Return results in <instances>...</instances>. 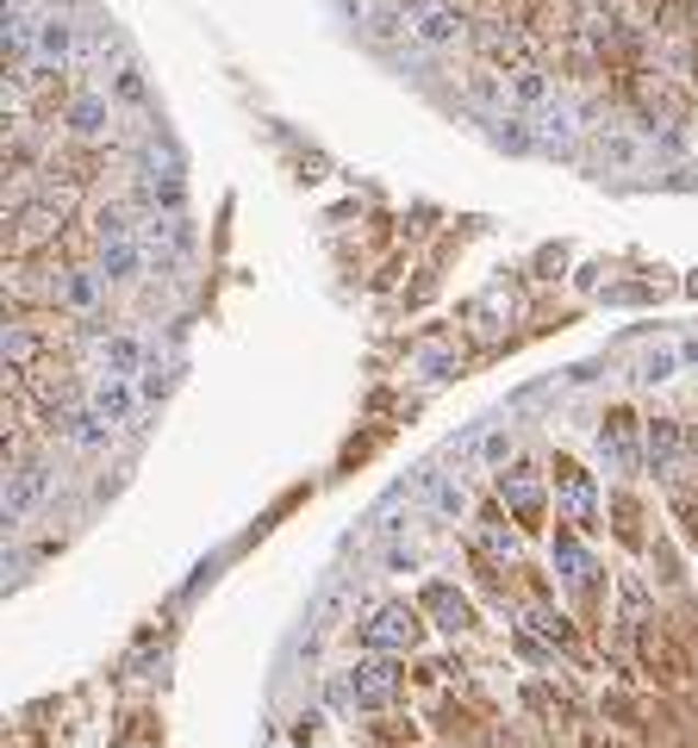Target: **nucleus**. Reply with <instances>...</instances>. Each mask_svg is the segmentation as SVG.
I'll return each mask as SVG.
<instances>
[{
	"label": "nucleus",
	"mask_w": 698,
	"mask_h": 748,
	"mask_svg": "<svg viewBox=\"0 0 698 748\" xmlns=\"http://www.w3.org/2000/svg\"><path fill=\"white\" fill-rule=\"evenodd\" d=\"M362 643H369L374 655H406L412 643H418V612H412V605H381V612L362 624Z\"/></svg>",
	"instance_id": "f257e3e1"
},
{
	"label": "nucleus",
	"mask_w": 698,
	"mask_h": 748,
	"mask_svg": "<svg viewBox=\"0 0 698 748\" xmlns=\"http://www.w3.org/2000/svg\"><path fill=\"white\" fill-rule=\"evenodd\" d=\"M349 686H356V705H369V711L393 705V692H399V668H393V655H369L362 668L349 673Z\"/></svg>",
	"instance_id": "f03ea898"
},
{
	"label": "nucleus",
	"mask_w": 698,
	"mask_h": 748,
	"mask_svg": "<svg viewBox=\"0 0 698 748\" xmlns=\"http://www.w3.org/2000/svg\"><path fill=\"white\" fill-rule=\"evenodd\" d=\"M412 38L425 44V51H449V44L468 38V20L455 13V7H443V0H437V7H425V13L412 20Z\"/></svg>",
	"instance_id": "7ed1b4c3"
},
{
	"label": "nucleus",
	"mask_w": 698,
	"mask_h": 748,
	"mask_svg": "<svg viewBox=\"0 0 698 748\" xmlns=\"http://www.w3.org/2000/svg\"><path fill=\"white\" fill-rule=\"evenodd\" d=\"M76 44H81V25L63 20V13H44L38 20V57L57 63V69H69L76 63Z\"/></svg>",
	"instance_id": "20e7f679"
},
{
	"label": "nucleus",
	"mask_w": 698,
	"mask_h": 748,
	"mask_svg": "<svg viewBox=\"0 0 698 748\" xmlns=\"http://www.w3.org/2000/svg\"><path fill=\"white\" fill-rule=\"evenodd\" d=\"M499 499L518 512L524 524H537L543 518V480L530 475V468H511V475H499Z\"/></svg>",
	"instance_id": "39448f33"
},
{
	"label": "nucleus",
	"mask_w": 698,
	"mask_h": 748,
	"mask_svg": "<svg viewBox=\"0 0 698 748\" xmlns=\"http://www.w3.org/2000/svg\"><path fill=\"white\" fill-rule=\"evenodd\" d=\"M555 493H562L567 524H593V480H586L574 461H555Z\"/></svg>",
	"instance_id": "423d86ee"
},
{
	"label": "nucleus",
	"mask_w": 698,
	"mask_h": 748,
	"mask_svg": "<svg viewBox=\"0 0 698 748\" xmlns=\"http://www.w3.org/2000/svg\"><path fill=\"white\" fill-rule=\"evenodd\" d=\"M63 119H69L76 137H106L113 132V94H76Z\"/></svg>",
	"instance_id": "0eeeda50"
},
{
	"label": "nucleus",
	"mask_w": 698,
	"mask_h": 748,
	"mask_svg": "<svg viewBox=\"0 0 698 748\" xmlns=\"http://www.w3.org/2000/svg\"><path fill=\"white\" fill-rule=\"evenodd\" d=\"M44 487H50V468H44V461L20 468V475H13V487H7V524H20L25 512L44 499Z\"/></svg>",
	"instance_id": "6e6552de"
},
{
	"label": "nucleus",
	"mask_w": 698,
	"mask_h": 748,
	"mask_svg": "<svg viewBox=\"0 0 698 748\" xmlns=\"http://www.w3.org/2000/svg\"><path fill=\"white\" fill-rule=\"evenodd\" d=\"M599 456L611 461V468H637V418H623V412H618V418L605 424V431H599Z\"/></svg>",
	"instance_id": "1a4fd4ad"
},
{
	"label": "nucleus",
	"mask_w": 698,
	"mask_h": 748,
	"mask_svg": "<svg viewBox=\"0 0 698 748\" xmlns=\"http://www.w3.org/2000/svg\"><path fill=\"white\" fill-rule=\"evenodd\" d=\"M94 412H100L106 424H132V412H137L132 381H119V375H106V381L94 387Z\"/></svg>",
	"instance_id": "9d476101"
},
{
	"label": "nucleus",
	"mask_w": 698,
	"mask_h": 748,
	"mask_svg": "<svg viewBox=\"0 0 698 748\" xmlns=\"http://www.w3.org/2000/svg\"><path fill=\"white\" fill-rule=\"evenodd\" d=\"M649 461H655V475H667V480L679 475V424L674 418L649 424Z\"/></svg>",
	"instance_id": "9b49d317"
},
{
	"label": "nucleus",
	"mask_w": 698,
	"mask_h": 748,
	"mask_svg": "<svg viewBox=\"0 0 698 748\" xmlns=\"http://www.w3.org/2000/svg\"><path fill=\"white\" fill-rule=\"evenodd\" d=\"M106 94H113L119 107H132V113H144V107H150V81H144V69H137V63L125 57V63L113 69V81H106Z\"/></svg>",
	"instance_id": "f8f14e48"
},
{
	"label": "nucleus",
	"mask_w": 698,
	"mask_h": 748,
	"mask_svg": "<svg viewBox=\"0 0 698 748\" xmlns=\"http://www.w3.org/2000/svg\"><path fill=\"white\" fill-rule=\"evenodd\" d=\"M425 612L437 617V630H449V636L474 624V617H468V599H462V593H449V587H430V593H425Z\"/></svg>",
	"instance_id": "ddd939ff"
},
{
	"label": "nucleus",
	"mask_w": 698,
	"mask_h": 748,
	"mask_svg": "<svg viewBox=\"0 0 698 748\" xmlns=\"http://www.w3.org/2000/svg\"><path fill=\"white\" fill-rule=\"evenodd\" d=\"M137 263H144V244L137 237H119V244H100V269H106V281H132Z\"/></svg>",
	"instance_id": "4468645a"
},
{
	"label": "nucleus",
	"mask_w": 698,
	"mask_h": 748,
	"mask_svg": "<svg viewBox=\"0 0 698 748\" xmlns=\"http://www.w3.org/2000/svg\"><path fill=\"white\" fill-rule=\"evenodd\" d=\"M57 293H63V306H76V312H94L100 306V275H88V269H69L57 281Z\"/></svg>",
	"instance_id": "2eb2a0df"
},
{
	"label": "nucleus",
	"mask_w": 698,
	"mask_h": 748,
	"mask_svg": "<svg viewBox=\"0 0 698 748\" xmlns=\"http://www.w3.org/2000/svg\"><path fill=\"white\" fill-rule=\"evenodd\" d=\"M57 225H63V206H50V200H44V206H25L20 212V244L25 249L44 244V237H57Z\"/></svg>",
	"instance_id": "dca6fc26"
},
{
	"label": "nucleus",
	"mask_w": 698,
	"mask_h": 748,
	"mask_svg": "<svg viewBox=\"0 0 698 748\" xmlns=\"http://www.w3.org/2000/svg\"><path fill=\"white\" fill-rule=\"evenodd\" d=\"M674 368H679V349H674V344H655V349H642L637 381H642V387H661V381H674Z\"/></svg>",
	"instance_id": "f3484780"
},
{
	"label": "nucleus",
	"mask_w": 698,
	"mask_h": 748,
	"mask_svg": "<svg viewBox=\"0 0 698 748\" xmlns=\"http://www.w3.org/2000/svg\"><path fill=\"white\" fill-rule=\"evenodd\" d=\"M418 487H425V499L443 512V518H462L468 499H462V487H455V480H443V475H430V468H425V475H418Z\"/></svg>",
	"instance_id": "a211bd4d"
},
{
	"label": "nucleus",
	"mask_w": 698,
	"mask_h": 748,
	"mask_svg": "<svg viewBox=\"0 0 698 748\" xmlns=\"http://www.w3.org/2000/svg\"><path fill=\"white\" fill-rule=\"evenodd\" d=\"M555 561H562V580L574 587V593H586V580H593V561H586V549L574 537L555 543Z\"/></svg>",
	"instance_id": "6ab92c4d"
},
{
	"label": "nucleus",
	"mask_w": 698,
	"mask_h": 748,
	"mask_svg": "<svg viewBox=\"0 0 698 748\" xmlns=\"http://www.w3.org/2000/svg\"><path fill=\"white\" fill-rule=\"evenodd\" d=\"M106 368H113L119 381L144 375V349H137V337H106Z\"/></svg>",
	"instance_id": "aec40b11"
},
{
	"label": "nucleus",
	"mask_w": 698,
	"mask_h": 748,
	"mask_svg": "<svg viewBox=\"0 0 698 748\" xmlns=\"http://www.w3.org/2000/svg\"><path fill=\"white\" fill-rule=\"evenodd\" d=\"M119 57V38L106 25H81V44H76V63H106Z\"/></svg>",
	"instance_id": "412c9836"
},
{
	"label": "nucleus",
	"mask_w": 698,
	"mask_h": 748,
	"mask_svg": "<svg viewBox=\"0 0 698 748\" xmlns=\"http://www.w3.org/2000/svg\"><path fill=\"white\" fill-rule=\"evenodd\" d=\"M399 32H406V7H399V0H381L369 13V38L387 44V38H399Z\"/></svg>",
	"instance_id": "4be33fe9"
},
{
	"label": "nucleus",
	"mask_w": 698,
	"mask_h": 748,
	"mask_svg": "<svg viewBox=\"0 0 698 748\" xmlns=\"http://www.w3.org/2000/svg\"><path fill=\"white\" fill-rule=\"evenodd\" d=\"M511 100H518V107H549V76L518 69V76H511Z\"/></svg>",
	"instance_id": "5701e85b"
},
{
	"label": "nucleus",
	"mask_w": 698,
	"mask_h": 748,
	"mask_svg": "<svg viewBox=\"0 0 698 748\" xmlns=\"http://www.w3.org/2000/svg\"><path fill=\"white\" fill-rule=\"evenodd\" d=\"M32 356H38V337H32L25 325H7V375H20Z\"/></svg>",
	"instance_id": "b1692460"
},
{
	"label": "nucleus",
	"mask_w": 698,
	"mask_h": 748,
	"mask_svg": "<svg viewBox=\"0 0 698 748\" xmlns=\"http://www.w3.org/2000/svg\"><path fill=\"white\" fill-rule=\"evenodd\" d=\"M493 137H499L505 150H530V144H537V125L511 113V119H499V132H493Z\"/></svg>",
	"instance_id": "393cba45"
},
{
	"label": "nucleus",
	"mask_w": 698,
	"mask_h": 748,
	"mask_svg": "<svg viewBox=\"0 0 698 748\" xmlns=\"http://www.w3.org/2000/svg\"><path fill=\"white\" fill-rule=\"evenodd\" d=\"M94 237H100V244L132 237V225H125V206H100V212H94Z\"/></svg>",
	"instance_id": "a878e982"
},
{
	"label": "nucleus",
	"mask_w": 698,
	"mask_h": 748,
	"mask_svg": "<svg viewBox=\"0 0 698 748\" xmlns=\"http://www.w3.org/2000/svg\"><path fill=\"white\" fill-rule=\"evenodd\" d=\"M599 150H605V163L630 169V163H637V137H630V132H605V137H599Z\"/></svg>",
	"instance_id": "bb28decb"
},
{
	"label": "nucleus",
	"mask_w": 698,
	"mask_h": 748,
	"mask_svg": "<svg viewBox=\"0 0 698 748\" xmlns=\"http://www.w3.org/2000/svg\"><path fill=\"white\" fill-rule=\"evenodd\" d=\"M481 543H486V556H499V561H511V556H518V537H511V531H499V524H486V531H481Z\"/></svg>",
	"instance_id": "cd10ccee"
},
{
	"label": "nucleus",
	"mask_w": 698,
	"mask_h": 748,
	"mask_svg": "<svg viewBox=\"0 0 698 748\" xmlns=\"http://www.w3.org/2000/svg\"><path fill=\"white\" fill-rule=\"evenodd\" d=\"M530 630H543L549 643H555V649H567V624H562V617H549V612H530Z\"/></svg>",
	"instance_id": "c85d7f7f"
},
{
	"label": "nucleus",
	"mask_w": 698,
	"mask_h": 748,
	"mask_svg": "<svg viewBox=\"0 0 698 748\" xmlns=\"http://www.w3.org/2000/svg\"><path fill=\"white\" fill-rule=\"evenodd\" d=\"M418 368H425L430 381H443V375H449L455 362H449V349H425V356H418Z\"/></svg>",
	"instance_id": "c756f323"
},
{
	"label": "nucleus",
	"mask_w": 698,
	"mask_h": 748,
	"mask_svg": "<svg viewBox=\"0 0 698 748\" xmlns=\"http://www.w3.org/2000/svg\"><path fill=\"white\" fill-rule=\"evenodd\" d=\"M387 568H393V574H412V568H418V549L393 543V549H387Z\"/></svg>",
	"instance_id": "7c9ffc66"
},
{
	"label": "nucleus",
	"mask_w": 698,
	"mask_h": 748,
	"mask_svg": "<svg viewBox=\"0 0 698 748\" xmlns=\"http://www.w3.org/2000/svg\"><path fill=\"white\" fill-rule=\"evenodd\" d=\"M468 94H474V100H499V81H493V76H474V81H468Z\"/></svg>",
	"instance_id": "2f4dec72"
},
{
	"label": "nucleus",
	"mask_w": 698,
	"mask_h": 748,
	"mask_svg": "<svg viewBox=\"0 0 698 748\" xmlns=\"http://www.w3.org/2000/svg\"><path fill=\"white\" fill-rule=\"evenodd\" d=\"M511 456V437H486V461H505Z\"/></svg>",
	"instance_id": "473e14b6"
},
{
	"label": "nucleus",
	"mask_w": 698,
	"mask_h": 748,
	"mask_svg": "<svg viewBox=\"0 0 698 748\" xmlns=\"http://www.w3.org/2000/svg\"><path fill=\"white\" fill-rule=\"evenodd\" d=\"M679 356H686V362H693V368H698V337H693V344H686V349H679Z\"/></svg>",
	"instance_id": "72a5a7b5"
},
{
	"label": "nucleus",
	"mask_w": 698,
	"mask_h": 748,
	"mask_svg": "<svg viewBox=\"0 0 698 748\" xmlns=\"http://www.w3.org/2000/svg\"><path fill=\"white\" fill-rule=\"evenodd\" d=\"M38 7H44V13H57V7H69V0H38Z\"/></svg>",
	"instance_id": "f704fd0d"
}]
</instances>
